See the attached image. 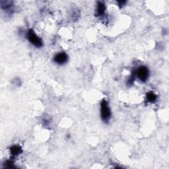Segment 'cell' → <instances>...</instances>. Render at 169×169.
<instances>
[{
	"label": "cell",
	"instance_id": "obj_5",
	"mask_svg": "<svg viewBox=\"0 0 169 169\" xmlns=\"http://www.w3.org/2000/svg\"><path fill=\"white\" fill-rule=\"evenodd\" d=\"M106 10L105 5L102 2H98L97 7V14L98 16H102L105 14Z\"/></svg>",
	"mask_w": 169,
	"mask_h": 169
},
{
	"label": "cell",
	"instance_id": "obj_3",
	"mask_svg": "<svg viewBox=\"0 0 169 169\" xmlns=\"http://www.w3.org/2000/svg\"><path fill=\"white\" fill-rule=\"evenodd\" d=\"M136 76L141 81L145 82L149 78V69L145 66H140L135 72Z\"/></svg>",
	"mask_w": 169,
	"mask_h": 169
},
{
	"label": "cell",
	"instance_id": "obj_8",
	"mask_svg": "<svg viewBox=\"0 0 169 169\" xmlns=\"http://www.w3.org/2000/svg\"><path fill=\"white\" fill-rule=\"evenodd\" d=\"M118 3H119V6H123L124 4H125L126 3V2H118Z\"/></svg>",
	"mask_w": 169,
	"mask_h": 169
},
{
	"label": "cell",
	"instance_id": "obj_7",
	"mask_svg": "<svg viewBox=\"0 0 169 169\" xmlns=\"http://www.w3.org/2000/svg\"><path fill=\"white\" fill-rule=\"evenodd\" d=\"M146 97H147V101L149 102H151V103H153L155 102L157 98V95L153 92H149L147 94Z\"/></svg>",
	"mask_w": 169,
	"mask_h": 169
},
{
	"label": "cell",
	"instance_id": "obj_2",
	"mask_svg": "<svg viewBox=\"0 0 169 169\" xmlns=\"http://www.w3.org/2000/svg\"><path fill=\"white\" fill-rule=\"evenodd\" d=\"M27 39L31 44L35 46L40 48L42 46V41L40 38L36 35L35 32L32 29L29 30L27 32Z\"/></svg>",
	"mask_w": 169,
	"mask_h": 169
},
{
	"label": "cell",
	"instance_id": "obj_1",
	"mask_svg": "<svg viewBox=\"0 0 169 169\" xmlns=\"http://www.w3.org/2000/svg\"><path fill=\"white\" fill-rule=\"evenodd\" d=\"M101 118L102 119L107 122L109 120L111 117V111L109 106V104L106 101L104 100L101 102Z\"/></svg>",
	"mask_w": 169,
	"mask_h": 169
},
{
	"label": "cell",
	"instance_id": "obj_4",
	"mask_svg": "<svg viewBox=\"0 0 169 169\" xmlns=\"http://www.w3.org/2000/svg\"><path fill=\"white\" fill-rule=\"evenodd\" d=\"M68 60V55L65 52L58 53L56 54L54 58V61L58 64H64L65 63H66Z\"/></svg>",
	"mask_w": 169,
	"mask_h": 169
},
{
	"label": "cell",
	"instance_id": "obj_6",
	"mask_svg": "<svg viewBox=\"0 0 169 169\" xmlns=\"http://www.w3.org/2000/svg\"><path fill=\"white\" fill-rule=\"evenodd\" d=\"M11 155L13 157H16L21 153V148L18 145H14L10 149Z\"/></svg>",
	"mask_w": 169,
	"mask_h": 169
}]
</instances>
